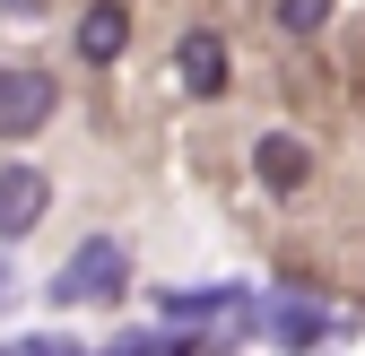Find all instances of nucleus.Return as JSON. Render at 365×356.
Returning a JSON list of instances; mask_svg holds the SVG:
<instances>
[{
	"mask_svg": "<svg viewBox=\"0 0 365 356\" xmlns=\"http://www.w3.org/2000/svg\"><path fill=\"white\" fill-rule=\"evenodd\" d=\"M130 287V244L96 235V244H78L61 270H53V304H113Z\"/></svg>",
	"mask_w": 365,
	"mask_h": 356,
	"instance_id": "nucleus-1",
	"label": "nucleus"
},
{
	"mask_svg": "<svg viewBox=\"0 0 365 356\" xmlns=\"http://www.w3.org/2000/svg\"><path fill=\"white\" fill-rule=\"evenodd\" d=\"M61 105L53 70H0V140H26V130H43Z\"/></svg>",
	"mask_w": 365,
	"mask_h": 356,
	"instance_id": "nucleus-2",
	"label": "nucleus"
},
{
	"mask_svg": "<svg viewBox=\"0 0 365 356\" xmlns=\"http://www.w3.org/2000/svg\"><path fill=\"white\" fill-rule=\"evenodd\" d=\"M43 209H53V183H43V165H9V174H0V235H9V244L35 226Z\"/></svg>",
	"mask_w": 365,
	"mask_h": 356,
	"instance_id": "nucleus-3",
	"label": "nucleus"
},
{
	"mask_svg": "<svg viewBox=\"0 0 365 356\" xmlns=\"http://www.w3.org/2000/svg\"><path fill=\"white\" fill-rule=\"evenodd\" d=\"M252 174L269 192H304L313 183V148L296 140V130H261V148H252Z\"/></svg>",
	"mask_w": 365,
	"mask_h": 356,
	"instance_id": "nucleus-4",
	"label": "nucleus"
},
{
	"mask_svg": "<svg viewBox=\"0 0 365 356\" xmlns=\"http://www.w3.org/2000/svg\"><path fill=\"white\" fill-rule=\"evenodd\" d=\"M339 322L322 313V304H296V295H279V304H269V313H261V339H279V347H322Z\"/></svg>",
	"mask_w": 365,
	"mask_h": 356,
	"instance_id": "nucleus-5",
	"label": "nucleus"
},
{
	"mask_svg": "<svg viewBox=\"0 0 365 356\" xmlns=\"http://www.w3.org/2000/svg\"><path fill=\"white\" fill-rule=\"evenodd\" d=\"M174 70H182L192 96H217V87H226V43H217L209 26H192V35H182V53H174Z\"/></svg>",
	"mask_w": 365,
	"mask_h": 356,
	"instance_id": "nucleus-6",
	"label": "nucleus"
},
{
	"mask_svg": "<svg viewBox=\"0 0 365 356\" xmlns=\"http://www.w3.org/2000/svg\"><path fill=\"white\" fill-rule=\"evenodd\" d=\"M122 43H130V9L122 0H96V9L78 18V53L87 61H122Z\"/></svg>",
	"mask_w": 365,
	"mask_h": 356,
	"instance_id": "nucleus-7",
	"label": "nucleus"
},
{
	"mask_svg": "<svg viewBox=\"0 0 365 356\" xmlns=\"http://www.w3.org/2000/svg\"><path fill=\"white\" fill-rule=\"evenodd\" d=\"M339 0H279V35H322Z\"/></svg>",
	"mask_w": 365,
	"mask_h": 356,
	"instance_id": "nucleus-8",
	"label": "nucleus"
},
{
	"mask_svg": "<svg viewBox=\"0 0 365 356\" xmlns=\"http://www.w3.org/2000/svg\"><path fill=\"white\" fill-rule=\"evenodd\" d=\"M9 287H18V270H9V235H0V304H9Z\"/></svg>",
	"mask_w": 365,
	"mask_h": 356,
	"instance_id": "nucleus-9",
	"label": "nucleus"
}]
</instances>
